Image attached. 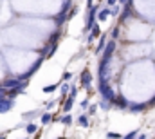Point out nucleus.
<instances>
[{
	"label": "nucleus",
	"instance_id": "0eeeda50",
	"mask_svg": "<svg viewBox=\"0 0 155 139\" xmlns=\"http://www.w3.org/2000/svg\"><path fill=\"white\" fill-rule=\"evenodd\" d=\"M128 110L132 114H139V112H144L146 110V105L143 103H128Z\"/></svg>",
	"mask_w": 155,
	"mask_h": 139
},
{
	"label": "nucleus",
	"instance_id": "b1692460",
	"mask_svg": "<svg viewBox=\"0 0 155 139\" xmlns=\"http://www.w3.org/2000/svg\"><path fill=\"white\" fill-rule=\"evenodd\" d=\"M71 78H72V72H69V70H65V72H63V76H61V80H63V81H69Z\"/></svg>",
	"mask_w": 155,
	"mask_h": 139
},
{
	"label": "nucleus",
	"instance_id": "f3484780",
	"mask_svg": "<svg viewBox=\"0 0 155 139\" xmlns=\"http://www.w3.org/2000/svg\"><path fill=\"white\" fill-rule=\"evenodd\" d=\"M56 89H58L56 83H52V85H45V87H43V92H45V94H51V92H54Z\"/></svg>",
	"mask_w": 155,
	"mask_h": 139
},
{
	"label": "nucleus",
	"instance_id": "bb28decb",
	"mask_svg": "<svg viewBox=\"0 0 155 139\" xmlns=\"http://www.w3.org/2000/svg\"><path fill=\"white\" fill-rule=\"evenodd\" d=\"M107 4H108V7H112V5L117 4V0H107Z\"/></svg>",
	"mask_w": 155,
	"mask_h": 139
},
{
	"label": "nucleus",
	"instance_id": "1a4fd4ad",
	"mask_svg": "<svg viewBox=\"0 0 155 139\" xmlns=\"http://www.w3.org/2000/svg\"><path fill=\"white\" fill-rule=\"evenodd\" d=\"M90 31H92V33H90V36H88V42H92L94 38H97V36H101V29H99V25H97V24H94Z\"/></svg>",
	"mask_w": 155,
	"mask_h": 139
},
{
	"label": "nucleus",
	"instance_id": "7c9ffc66",
	"mask_svg": "<svg viewBox=\"0 0 155 139\" xmlns=\"http://www.w3.org/2000/svg\"><path fill=\"white\" fill-rule=\"evenodd\" d=\"M0 139H5V134H2V136H0Z\"/></svg>",
	"mask_w": 155,
	"mask_h": 139
},
{
	"label": "nucleus",
	"instance_id": "c756f323",
	"mask_svg": "<svg viewBox=\"0 0 155 139\" xmlns=\"http://www.w3.org/2000/svg\"><path fill=\"white\" fill-rule=\"evenodd\" d=\"M135 139H146V136H144V134H141L139 137H135Z\"/></svg>",
	"mask_w": 155,
	"mask_h": 139
},
{
	"label": "nucleus",
	"instance_id": "5701e85b",
	"mask_svg": "<svg viewBox=\"0 0 155 139\" xmlns=\"http://www.w3.org/2000/svg\"><path fill=\"white\" fill-rule=\"evenodd\" d=\"M101 108H103V110H108V108H110V107H112V105H110V101H107V100H101Z\"/></svg>",
	"mask_w": 155,
	"mask_h": 139
},
{
	"label": "nucleus",
	"instance_id": "4be33fe9",
	"mask_svg": "<svg viewBox=\"0 0 155 139\" xmlns=\"http://www.w3.org/2000/svg\"><path fill=\"white\" fill-rule=\"evenodd\" d=\"M123 136L121 134H116V132H108L107 134V139H121Z\"/></svg>",
	"mask_w": 155,
	"mask_h": 139
},
{
	"label": "nucleus",
	"instance_id": "cd10ccee",
	"mask_svg": "<svg viewBox=\"0 0 155 139\" xmlns=\"http://www.w3.org/2000/svg\"><path fill=\"white\" fill-rule=\"evenodd\" d=\"M54 105H56V101H49V103L45 105V107H47V108H52V107H54Z\"/></svg>",
	"mask_w": 155,
	"mask_h": 139
},
{
	"label": "nucleus",
	"instance_id": "a878e982",
	"mask_svg": "<svg viewBox=\"0 0 155 139\" xmlns=\"http://www.w3.org/2000/svg\"><path fill=\"white\" fill-rule=\"evenodd\" d=\"M79 107H81V108H83V110H85V108H87V107H88V100H83V101H81V103H79Z\"/></svg>",
	"mask_w": 155,
	"mask_h": 139
},
{
	"label": "nucleus",
	"instance_id": "dca6fc26",
	"mask_svg": "<svg viewBox=\"0 0 155 139\" xmlns=\"http://www.w3.org/2000/svg\"><path fill=\"white\" fill-rule=\"evenodd\" d=\"M52 121V116L49 114V112H43L41 114V125H47V123H51Z\"/></svg>",
	"mask_w": 155,
	"mask_h": 139
},
{
	"label": "nucleus",
	"instance_id": "2f4dec72",
	"mask_svg": "<svg viewBox=\"0 0 155 139\" xmlns=\"http://www.w3.org/2000/svg\"><path fill=\"white\" fill-rule=\"evenodd\" d=\"M117 2H121V4H124V2H126V0H117Z\"/></svg>",
	"mask_w": 155,
	"mask_h": 139
},
{
	"label": "nucleus",
	"instance_id": "ddd939ff",
	"mask_svg": "<svg viewBox=\"0 0 155 139\" xmlns=\"http://www.w3.org/2000/svg\"><path fill=\"white\" fill-rule=\"evenodd\" d=\"M72 105H74V98H72V96H67L65 105H63V110H65V112H71V110H72Z\"/></svg>",
	"mask_w": 155,
	"mask_h": 139
},
{
	"label": "nucleus",
	"instance_id": "2eb2a0df",
	"mask_svg": "<svg viewBox=\"0 0 155 139\" xmlns=\"http://www.w3.org/2000/svg\"><path fill=\"white\" fill-rule=\"evenodd\" d=\"M132 15V5H124V9H123V15H121V20L124 22L128 16Z\"/></svg>",
	"mask_w": 155,
	"mask_h": 139
},
{
	"label": "nucleus",
	"instance_id": "7ed1b4c3",
	"mask_svg": "<svg viewBox=\"0 0 155 139\" xmlns=\"http://www.w3.org/2000/svg\"><path fill=\"white\" fill-rule=\"evenodd\" d=\"M79 81H81V85H83V87L90 89V87H92V74H90V70H88V69L81 70V78H79Z\"/></svg>",
	"mask_w": 155,
	"mask_h": 139
},
{
	"label": "nucleus",
	"instance_id": "473e14b6",
	"mask_svg": "<svg viewBox=\"0 0 155 139\" xmlns=\"http://www.w3.org/2000/svg\"><path fill=\"white\" fill-rule=\"evenodd\" d=\"M60 139H63V137H60Z\"/></svg>",
	"mask_w": 155,
	"mask_h": 139
},
{
	"label": "nucleus",
	"instance_id": "c85d7f7f",
	"mask_svg": "<svg viewBox=\"0 0 155 139\" xmlns=\"http://www.w3.org/2000/svg\"><path fill=\"white\" fill-rule=\"evenodd\" d=\"M96 108H97V107H96V105H92V107L88 108V112H90V114H94V112H96Z\"/></svg>",
	"mask_w": 155,
	"mask_h": 139
},
{
	"label": "nucleus",
	"instance_id": "f03ea898",
	"mask_svg": "<svg viewBox=\"0 0 155 139\" xmlns=\"http://www.w3.org/2000/svg\"><path fill=\"white\" fill-rule=\"evenodd\" d=\"M99 11V5H90L88 7V18H87V25H85V33H88L92 29V25L96 24V13Z\"/></svg>",
	"mask_w": 155,
	"mask_h": 139
},
{
	"label": "nucleus",
	"instance_id": "aec40b11",
	"mask_svg": "<svg viewBox=\"0 0 155 139\" xmlns=\"http://www.w3.org/2000/svg\"><path fill=\"white\" fill-rule=\"evenodd\" d=\"M69 90H71V87H69V83L65 81V83L61 85V94H63V96H67V94H69Z\"/></svg>",
	"mask_w": 155,
	"mask_h": 139
},
{
	"label": "nucleus",
	"instance_id": "412c9836",
	"mask_svg": "<svg viewBox=\"0 0 155 139\" xmlns=\"http://www.w3.org/2000/svg\"><path fill=\"white\" fill-rule=\"evenodd\" d=\"M137 134H139V130H132L130 134H126L123 139H135V137H137Z\"/></svg>",
	"mask_w": 155,
	"mask_h": 139
},
{
	"label": "nucleus",
	"instance_id": "423d86ee",
	"mask_svg": "<svg viewBox=\"0 0 155 139\" xmlns=\"http://www.w3.org/2000/svg\"><path fill=\"white\" fill-rule=\"evenodd\" d=\"M20 83H22V81H20L18 78H7V80H4V83H2V85H4V87L9 90V89H15V87H18Z\"/></svg>",
	"mask_w": 155,
	"mask_h": 139
},
{
	"label": "nucleus",
	"instance_id": "20e7f679",
	"mask_svg": "<svg viewBox=\"0 0 155 139\" xmlns=\"http://www.w3.org/2000/svg\"><path fill=\"white\" fill-rule=\"evenodd\" d=\"M116 47H117L116 40H108L107 45H105V49H103V58H110V60H112V54H114Z\"/></svg>",
	"mask_w": 155,
	"mask_h": 139
},
{
	"label": "nucleus",
	"instance_id": "6ab92c4d",
	"mask_svg": "<svg viewBox=\"0 0 155 139\" xmlns=\"http://www.w3.org/2000/svg\"><path fill=\"white\" fill-rule=\"evenodd\" d=\"M117 36H119V27H112V29H110V38L116 40Z\"/></svg>",
	"mask_w": 155,
	"mask_h": 139
},
{
	"label": "nucleus",
	"instance_id": "39448f33",
	"mask_svg": "<svg viewBox=\"0 0 155 139\" xmlns=\"http://www.w3.org/2000/svg\"><path fill=\"white\" fill-rule=\"evenodd\" d=\"M13 107H15V100L2 98V100H0V114H5V112H9Z\"/></svg>",
	"mask_w": 155,
	"mask_h": 139
},
{
	"label": "nucleus",
	"instance_id": "393cba45",
	"mask_svg": "<svg viewBox=\"0 0 155 139\" xmlns=\"http://www.w3.org/2000/svg\"><path fill=\"white\" fill-rule=\"evenodd\" d=\"M5 94H7V89H5L4 85H0V100H2V98H5Z\"/></svg>",
	"mask_w": 155,
	"mask_h": 139
},
{
	"label": "nucleus",
	"instance_id": "4468645a",
	"mask_svg": "<svg viewBox=\"0 0 155 139\" xmlns=\"http://www.w3.org/2000/svg\"><path fill=\"white\" fill-rule=\"evenodd\" d=\"M108 16H110V7H103V9L99 11V15H97L99 20H107Z\"/></svg>",
	"mask_w": 155,
	"mask_h": 139
},
{
	"label": "nucleus",
	"instance_id": "f257e3e1",
	"mask_svg": "<svg viewBox=\"0 0 155 139\" xmlns=\"http://www.w3.org/2000/svg\"><path fill=\"white\" fill-rule=\"evenodd\" d=\"M99 94H101V98L103 100H107V101H114V98H116L117 94L112 90V87H110V83L108 81H99Z\"/></svg>",
	"mask_w": 155,
	"mask_h": 139
},
{
	"label": "nucleus",
	"instance_id": "f8f14e48",
	"mask_svg": "<svg viewBox=\"0 0 155 139\" xmlns=\"http://www.w3.org/2000/svg\"><path fill=\"white\" fill-rule=\"evenodd\" d=\"M78 125H79V127H85V128H87V127L90 125V121H88V116H87V114H81V116L78 117Z\"/></svg>",
	"mask_w": 155,
	"mask_h": 139
},
{
	"label": "nucleus",
	"instance_id": "9b49d317",
	"mask_svg": "<svg viewBox=\"0 0 155 139\" xmlns=\"http://www.w3.org/2000/svg\"><path fill=\"white\" fill-rule=\"evenodd\" d=\"M58 121H60L61 125H65V127H69V125H72V116H71V114L67 112V114H65V116H61V117H60Z\"/></svg>",
	"mask_w": 155,
	"mask_h": 139
},
{
	"label": "nucleus",
	"instance_id": "6e6552de",
	"mask_svg": "<svg viewBox=\"0 0 155 139\" xmlns=\"http://www.w3.org/2000/svg\"><path fill=\"white\" fill-rule=\"evenodd\" d=\"M112 105H116L117 108H128V101H126L123 96H116L114 101H112Z\"/></svg>",
	"mask_w": 155,
	"mask_h": 139
},
{
	"label": "nucleus",
	"instance_id": "a211bd4d",
	"mask_svg": "<svg viewBox=\"0 0 155 139\" xmlns=\"http://www.w3.org/2000/svg\"><path fill=\"white\" fill-rule=\"evenodd\" d=\"M36 130H38V127H36L35 123H29V125L25 127V132H27V134H35Z\"/></svg>",
	"mask_w": 155,
	"mask_h": 139
},
{
	"label": "nucleus",
	"instance_id": "9d476101",
	"mask_svg": "<svg viewBox=\"0 0 155 139\" xmlns=\"http://www.w3.org/2000/svg\"><path fill=\"white\" fill-rule=\"evenodd\" d=\"M107 36L101 35V38H99V43H97V47H96V54H99V53H103V49H105V45H107Z\"/></svg>",
	"mask_w": 155,
	"mask_h": 139
}]
</instances>
